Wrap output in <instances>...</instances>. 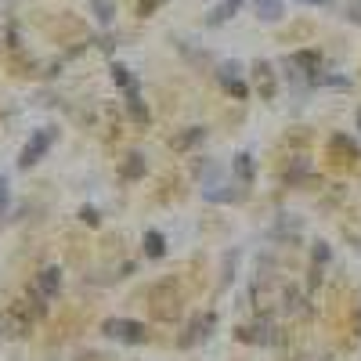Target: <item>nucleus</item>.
Instances as JSON below:
<instances>
[{
	"label": "nucleus",
	"mask_w": 361,
	"mask_h": 361,
	"mask_svg": "<svg viewBox=\"0 0 361 361\" xmlns=\"http://www.w3.org/2000/svg\"><path fill=\"white\" fill-rule=\"evenodd\" d=\"M209 329H214V314H206V318H199V322H192V329H188V336L180 340V347H192V343H199V340H206L209 336Z\"/></svg>",
	"instance_id": "9"
},
{
	"label": "nucleus",
	"mask_w": 361,
	"mask_h": 361,
	"mask_svg": "<svg viewBox=\"0 0 361 361\" xmlns=\"http://www.w3.org/2000/svg\"><path fill=\"white\" fill-rule=\"evenodd\" d=\"M87 224H98V214H94V209H83V214H80Z\"/></svg>",
	"instance_id": "22"
},
{
	"label": "nucleus",
	"mask_w": 361,
	"mask_h": 361,
	"mask_svg": "<svg viewBox=\"0 0 361 361\" xmlns=\"http://www.w3.org/2000/svg\"><path fill=\"white\" fill-rule=\"evenodd\" d=\"M286 180H289V185H300V180H311L314 177V170H311V163L304 159V156H296L289 166H286V173H282Z\"/></svg>",
	"instance_id": "7"
},
{
	"label": "nucleus",
	"mask_w": 361,
	"mask_h": 361,
	"mask_svg": "<svg viewBox=\"0 0 361 361\" xmlns=\"http://www.w3.org/2000/svg\"><path fill=\"white\" fill-rule=\"evenodd\" d=\"M325 260H329V246L318 243V246H314V264H325Z\"/></svg>",
	"instance_id": "20"
},
{
	"label": "nucleus",
	"mask_w": 361,
	"mask_h": 361,
	"mask_svg": "<svg viewBox=\"0 0 361 361\" xmlns=\"http://www.w3.org/2000/svg\"><path fill=\"white\" fill-rule=\"evenodd\" d=\"M90 8H94V15H98L102 25H109L116 18V0H90Z\"/></svg>",
	"instance_id": "12"
},
{
	"label": "nucleus",
	"mask_w": 361,
	"mask_h": 361,
	"mask_svg": "<svg viewBox=\"0 0 361 361\" xmlns=\"http://www.w3.org/2000/svg\"><path fill=\"white\" fill-rule=\"evenodd\" d=\"M347 18L350 22H361V0H347Z\"/></svg>",
	"instance_id": "19"
},
{
	"label": "nucleus",
	"mask_w": 361,
	"mask_h": 361,
	"mask_svg": "<svg viewBox=\"0 0 361 361\" xmlns=\"http://www.w3.org/2000/svg\"><path fill=\"white\" fill-rule=\"evenodd\" d=\"M123 177L127 180H137V177H145V156H127V163H123Z\"/></svg>",
	"instance_id": "14"
},
{
	"label": "nucleus",
	"mask_w": 361,
	"mask_h": 361,
	"mask_svg": "<svg viewBox=\"0 0 361 361\" xmlns=\"http://www.w3.org/2000/svg\"><path fill=\"white\" fill-rule=\"evenodd\" d=\"M4 202H8V180L0 177V209H4Z\"/></svg>",
	"instance_id": "21"
},
{
	"label": "nucleus",
	"mask_w": 361,
	"mask_h": 361,
	"mask_svg": "<svg viewBox=\"0 0 361 361\" xmlns=\"http://www.w3.org/2000/svg\"><path fill=\"white\" fill-rule=\"evenodd\" d=\"M54 137H58V130H51V127L37 130L33 137L25 141V148H22V156H18V166H22V170H29V166H33V163H40V159L47 156V148L54 145Z\"/></svg>",
	"instance_id": "3"
},
{
	"label": "nucleus",
	"mask_w": 361,
	"mask_h": 361,
	"mask_svg": "<svg viewBox=\"0 0 361 361\" xmlns=\"http://www.w3.org/2000/svg\"><path fill=\"white\" fill-rule=\"evenodd\" d=\"M44 300H51V296H58V289H62V271L58 267H44L40 275H37V286H33Z\"/></svg>",
	"instance_id": "5"
},
{
	"label": "nucleus",
	"mask_w": 361,
	"mask_h": 361,
	"mask_svg": "<svg viewBox=\"0 0 361 361\" xmlns=\"http://www.w3.org/2000/svg\"><path fill=\"white\" fill-rule=\"evenodd\" d=\"M238 336H243L246 343H275V329H271V322H260V325L238 329Z\"/></svg>",
	"instance_id": "6"
},
{
	"label": "nucleus",
	"mask_w": 361,
	"mask_h": 361,
	"mask_svg": "<svg viewBox=\"0 0 361 361\" xmlns=\"http://www.w3.org/2000/svg\"><path fill=\"white\" fill-rule=\"evenodd\" d=\"M163 253H166L163 235H159V231H148V235H145V257H152V260H156V257H163Z\"/></svg>",
	"instance_id": "11"
},
{
	"label": "nucleus",
	"mask_w": 361,
	"mask_h": 361,
	"mask_svg": "<svg viewBox=\"0 0 361 361\" xmlns=\"http://www.w3.org/2000/svg\"><path fill=\"white\" fill-rule=\"evenodd\" d=\"M257 83H260L264 98H275V80H271V66L267 62H257Z\"/></svg>",
	"instance_id": "10"
},
{
	"label": "nucleus",
	"mask_w": 361,
	"mask_h": 361,
	"mask_svg": "<svg viewBox=\"0 0 361 361\" xmlns=\"http://www.w3.org/2000/svg\"><path fill=\"white\" fill-rule=\"evenodd\" d=\"M357 127H361V112H357Z\"/></svg>",
	"instance_id": "25"
},
{
	"label": "nucleus",
	"mask_w": 361,
	"mask_h": 361,
	"mask_svg": "<svg viewBox=\"0 0 361 361\" xmlns=\"http://www.w3.org/2000/svg\"><path fill=\"white\" fill-rule=\"evenodd\" d=\"M293 66H304V69L318 73V54L314 51H300V54H293Z\"/></svg>",
	"instance_id": "17"
},
{
	"label": "nucleus",
	"mask_w": 361,
	"mask_h": 361,
	"mask_svg": "<svg viewBox=\"0 0 361 361\" xmlns=\"http://www.w3.org/2000/svg\"><path fill=\"white\" fill-rule=\"evenodd\" d=\"M300 4H307V8H325L329 0H300Z\"/></svg>",
	"instance_id": "23"
},
{
	"label": "nucleus",
	"mask_w": 361,
	"mask_h": 361,
	"mask_svg": "<svg viewBox=\"0 0 361 361\" xmlns=\"http://www.w3.org/2000/svg\"><path fill=\"white\" fill-rule=\"evenodd\" d=\"M206 137V127H188V134H180L177 141H173V148H192L195 141H202Z\"/></svg>",
	"instance_id": "15"
},
{
	"label": "nucleus",
	"mask_w": 361,
	"mask_h": 361,
	"mask_svg": "<svg viewBox=\"0 0 361 361\" xmlns=\"http://www.w3.org/2000/svg\"><path fill=\"white\" fill-rule=\"evenodd\" d=\"M235 173H238V180H243V185H250V180H253V156H250V152L235 156Z\"/></svg>",
	"instance_id": "13"
},
{
	"label": "nucleus",
	"mask_w": 361,
	"mask_h": 361,
	"mask_svg": "<svg viewBox=\"0 0 361 361\" xmlns=\"http://www.w3.org/2000/svg\"><path fill=\"white\" fill-rule=\"evenodd\" d=\"M217 76H221L224 90H231L235 98H246V83H243V66H238V62H224V66L217 69Z\"/></svg>",
	"instance_id": "4"
},
{
	"label": "nucleus",
	"mask_w": 361,
	"mask_h": 361,
	"mask_svg": "<svg viewBox=\"0 0 361 361\" xmlns=\"http://www.w3.org/2000/svg\"><path fill=\"white\" fill-rule=\"evenodd\" d=\"M253 11L264 22H279L286 15V4H282V0H253Z\"/></svg>",
	"instance_id": "8"
},
{
	"label": "nucleus",
	"mask_w": 361,
	"mask_h": 361,
	"mask_svg": "<svg viewBox=\"0 0 361 361\" xmlns=\"http://www.w3.org/2000/svg\"><path fill=\"white\" fill-rule=\"evenodd\" d=\"M333 152H347L350 159H357V145H354L350 137H343V134H336V137H333Z\"/></svg>",
	"instance_id": "16"
},
{
	"label": "nucleus",
	"mask_w": 361,
	"mask_h": 361,
	"mask_svg": "<svg viewBox=\"0 0 361 361\" xmlns=\"http://www.w3.org/2000/svg\"><path fill=\"white\" fill-rule=\"evenodd\" d=\"M112 80H116L119 87H130V83H134V80L127 76V69H123V66H112Z\"/></svg>",
	"instance_id": "18"
},
{
	"label": "nucleus",
	"mask_w": 361,
	"mask_h": 361,
	"mask_svg": "<svg viewBox=\"0 0 361 361\" xmlns=\"http://www.w3.org/2000/svg\"><path fill=\"white\" fill-rule=\"evenodd\" d=\"M354 329H357V336H361V311H357V322H354Z\"/></svg>",
	"instance_id": "24"
},
{
	"label": "nucleus",
	"mask_w": 361,
	"mask_h": 361,
	"mask_svg": "<svg viewBox=\"0 0 361 361\" xmlns=\"http://www.w3.org/2000/svg\"><path fill=\"white\" fill-rule=\"evenodd\" d=\"M102 333L109 340H119V343H145L148 340V329L141 322H130V318H109L102 325Z\"/></svg>",
	"instance_id": "1"
},
{
	"label": "nucleus",
	"mask_w": 361,
	"mask_h": 361,
	"mask_svg": "<svg viewBox=\"0 0 361 361\" xmlns=\"http://www.w3.org/2000/svg\"><path fill=\"white\" fill-rule=\"evenodd\" d=\"M29 329H33V314L25 311V304L18 300V304H11L4 314H0V333H4L8 340H18V336H25Z\"/></svg>",
	"instance_id": "2"
}]
</instances>
